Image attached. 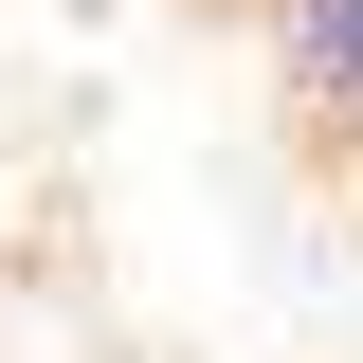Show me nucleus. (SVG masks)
<instances>
[{"label": "nucleus", "instance_id": "1", "mask_svg": "<svg viewBox=\"0 0 363 363\" xmlns=\"http://www.w3.org/2000/svg\"><path fill=\"white\" fill-rule=\"evenodd\" d=\"M236 18L291 73V109L327 128V164H363V0H236Z\"/></svg>", "mask_w": 363, "mask_h": 363}]
</instances>
